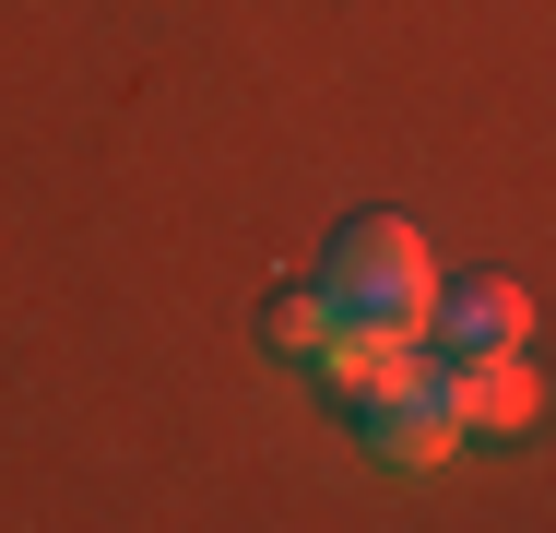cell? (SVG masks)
Returning <instances> with one entry per match:
<instances>
[{"label": "cell", "mask_w": 556, "mask_h": 533, "mask_svg": "<svg viewBox=\"0 0 556 533\" xmlns=\"http://www.w3.org/2000/svg\"><path fill=\"white\" fill-rule=\"evenodd\" d=\"M320 297H332L343 320H367V332H415V344H427V309H439L427 225H403V213H355V225H332Z\"/></svg>", "instance_id": "6da1fadb"}, {"label": "cell", "mask_w": 556, "mask_h": 533, "mask_svg": "<svg viewBox=\"0 0 556 533\" xmlns=\"http://www.w3.org/2000/svg\"><path fill=\"white\" fill-rule=\"evenodd\" d=\"M355 438L391 462V474H439L450 450H462V416H450V392H439V368L415 356L391 392H355Z\"/></svg>", "instance_id": "7a4b0ae2"}, {"label": "cell", "mask_w": 556, "mask_h": 533, "mask_svg": "<svg viewBox=\"0 0 556 533\" xmlns=\"http://www.w3.org/2000/svg\"><path fill=\"white\" fill-rule=\"evenodd\" d=\"M439 392H450V416H462V438H533V416H545V380L521 368V344L439 356Z\"/></svg>", "instance_id": "3957f363"}, {"label": "cell", "mask_w": 556, "mask_h": 533, "mask_svg": "<svg viewBox=\"0 0 556 533\" xmlns=\"http://www.w3.org/2000/svg\"><path fill=\"white\" fill-rule=\"evenodd\" d=\"M439 356H485V344H533V285L521 273H439V309H427Z\"/></svg>", "instance_id": "277c9868"}, {"label": "cell", "mask_w": 556, "mask_h": 533, "mask_svg": "<svg viewBox=\"0 0 556 533\" xmlns=\"http://www.w3.org/2000/svg\"><path fill=\"white\" fill-rule=\"evenodd\" d=\"M308 368H320L332 392H391V380L415 368V332H367V320H332V332L308 344Z\"/></svg>", "instance_id": "5b68a950"}, {"label": "cell", "mask_w": 556, "mask_h": 533, "mask_svg": "<svg viewBox=\"0 0 556 533\" xmlns=\"http://www.w3.org/2000/svg\"><path fill=\"white\" fill-rule=\"evenodd\" d=\"M332 297H320V285H285V297H273V320H261V332H273V344H285V356H308V344H320V332H332Z\"/></svg>", "instance_id": "8992f818"}]
</instances>
